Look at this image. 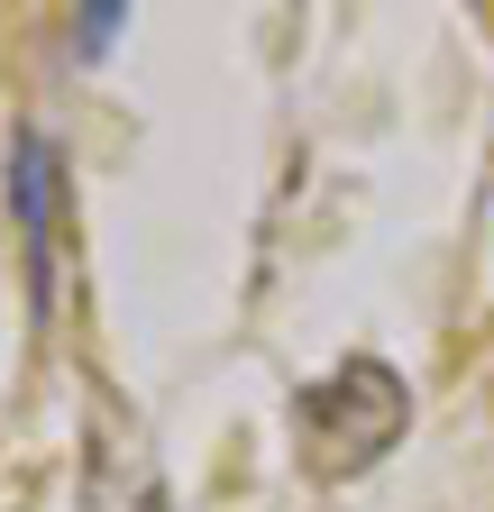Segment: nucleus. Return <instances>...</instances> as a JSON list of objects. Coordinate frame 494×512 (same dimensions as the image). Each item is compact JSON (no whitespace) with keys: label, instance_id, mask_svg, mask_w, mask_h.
<instances>
[{"label":"nucleus","instance_id":"1","mask_svg":"<svg viewBox=\"0 0 494 512\" xmlns=\"http://www.w3.org/2000/svg\"><path fill=\"white\" fill-rule=\"evenodd\" d=\"M403 430H412V384L385 357H348L302 394V448L321 476H366L385 448H403Z\"/></svg>","mask_w":494,"mask_h":512},{"label":"nucleus","instance_id":"2","mask_svg":"<svg viewBox=\"0 0 494 512\" xmlns=\"http://www.w3.org/2000/svg\"><path fill=\"white\" fill-rule=\"evenodd\" d=\"M10 211H19L28 247H37V275H46V238L65 220V165H55L46 128H19V147H10Z\"/></svg>","mask_w":494,"mask_h":512}]
</instances>
